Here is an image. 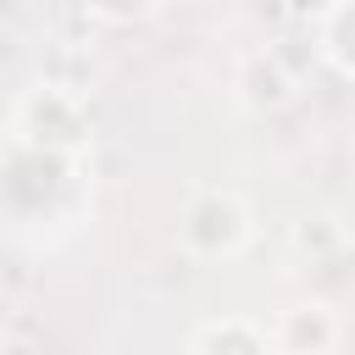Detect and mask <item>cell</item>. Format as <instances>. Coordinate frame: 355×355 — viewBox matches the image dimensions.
Returning a JSON list of instances; mask_svg holds the SVG:
<instances>
[{"label": "cell", "mask_w": 355, "mask_h": 355, "mask_svg": "<svg viewBox=\"0 0 355 355\" xmlns=\"http://www.w3.org/2000/svg\"><path fill=\"white\" fill-rule=\"evenodd\" d=\"M316 50L355 78V0H333L327 11H316Z\"/></svg>", "instance_id": "obj_6"}, {"label": "cell", "mask_w": 355, "mask_h": 355, "mask_svg": "<svg viewBox=\"0 0 355 355\" xmlns=\"http://www.w3.org/2000/svg\"><path fill=\"white\" fill-rule=\"evenodd\" d=\"M89 11H100V17H111V22H128V17L155 11V0H89Z\"/></svg>", "instance_id": "obj_7"}, {"label": "cell", "mask_w": 355, "mask_h": 355, "mask_svg": "<svg viewBox=\"0 0 355 355\" xmlns=\"http://www.w3.org/2000/svg\"><path fill=\"white\" fill-rule=\"evenodd\" d=\"M294 89H300V78L283 67L277 50H255V55L239 61V100H244V105H255V111H277V105L294 100Z\"/></svg>", "instance_id": "obj_4"}, {"label": "cell", "mask_w": 355, "mask_h": 355, "mask_svg": "<svg viewBox=\"0 0 355 355\" xmlns=\"http://www.w3.org/2000/svg\"><path fill=\"white\" fill-rule=\"evenodd\" d=\"M194 355H272V333L244 316H222L194 333Z\"/></svg>", "instance_id": "obj_5"}, {"label": "cell", "mask_w": 355, "mask_h": 355, "mask_svg": "<svg viewBox=\"0 0 355 355\" xmlns=\"http://www.w3.org/2000/svg\"><path fill=\"white\" fill-rule=\"evenodd\" d=\"M333 344H338V316L322 300H300L272 322V349L277 355H333Z\"/></svg>", "instance_id": "obj_3"}, {"label": "cell", "mask_w": 355, "mask_h": 355, "mask_svg": "<svg viewBox=\"0 0 355 355\" xmlns=\"http://www.w3.org/2000/svg\"><path fill=\"white\" fill-rule=\"evenodd\" d=\"M250 233H255L250 205L233 189H194L189 205H183V216H178V239L200 261H233L250 244Z\"/></svg>", "instance_id": "obj_2"}, {"label": "cell", "mask_w": 355, "mask_h": 355, "mask_svg": "<svg viewBox=\"0 0 355 355\" xmlns=\"http://www.w3.org/2000/svg\"><path fill=\"white\" fill-rule=\"evenodd\" d=\"M11 144L55 150V155H83V150H89V128H83L78 94L61 89V83H33V89H22L17 105H11Z\"/></svg>", "instance_id": "obj_1"}]
</instances>
